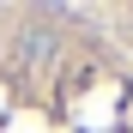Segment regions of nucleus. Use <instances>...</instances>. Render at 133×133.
Segmentation results:
<instances>
[{"mask_svg":"<svg viewBox=\"0 0 133 133\" xmlns=\"http://www.w3.org/2000/svg\"><path fill=\"white\" fill-rule=\"evenodd\" d=\"M55 55H61V36H55V30H42V24H30L24 36H18V61H24L30 73H42V66H49Z\"/></svg>","mask_w":133,"mask_h":133,"instance_id":"nucleus-1","label":"nucleus"}]
</instances>
